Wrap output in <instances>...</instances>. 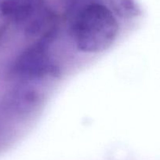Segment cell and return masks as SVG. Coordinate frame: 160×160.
Listing matches in <instances>:
<instances>
[{
	"instance_id": "cell-1",
	"label": "cell",
	"mask_w": 160,
	"mask_h": 160,
	"mask_svg": "<svg viewBox=\"0 0 160 160\" xmlns=\"http://www.w3.org/2000/svg\"><path fill=\"white\" fill-rule=\"evenodd\" d=\"M65 1L71 5L80 7V6H85L91 3V2H98V1H102V0H65Z\"/></svg>"
}]
</instances>
